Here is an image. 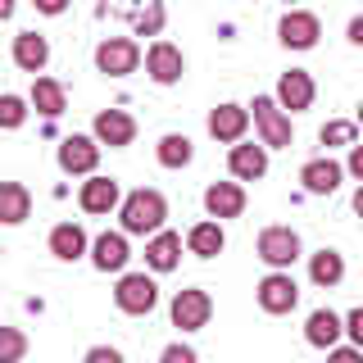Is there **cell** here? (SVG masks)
I'll return each mask as SVG.
<instances>
[{
  "mask_svg": "<svg viewBox=\"0 0 363 363\" xmlns=\"http://www.w3.org/2000/svg\"><path fill=\"white\" fill-rule=\"evenodd\" d=\"M227 168H232L236 182H259L268 173V145H250V141H236L232 155H227Z\"/></svg>",
  "mask_w": 363,
  "mask_h": 363,
  "instance_id": "e0dca14e",
  "label": "cell"
},
{
  "mask_svg": "<svg viewBox=\"0 0 363 363\" xmlns=\"http://www.w3.org/2000/svg\"><path fill=\"white\" fill-rule=\"evenodd\" d=\"M113 304H118L123 313H132V318H145L159 304L155 277H145V272H123L118 286H113Z\"/></svg>",
  "mask_w": 363,
  "mask_h": 363,
  "instance_id": "3957f363",
  "label": "cell"
},
{
  "mask_svg": "<svg viewBox=\"0 0 363 363\" xmlns=\"http://www.w3.org/2000/svg\"><path fill=\"white\" fill-rule=\"evenodd\" d=\"M295 304H300V286H295V277L286 268H272L264 281H259V309L264 313H291Z\"/></svg>",
  "mask_w": 363,
  "mask_h": 363,
  "instance_id": "8992f818",
  "label": "cell"
},
{
  "mask_svg": "<svg viewBox=\"0 0 363 363\" xmlns=\"http://www.w3.org/2000/svg\"><path fill=\"white\" fill-rule=\"evenodd\" d=\"M28 354V336L18 327H0V363H18Z\"/></svg>",
  "mask_w": 363,
  "mask_h": 363,
  "instance_id": "f546056e",
  "label": "cell"
},
{
  "mask_svg": "<svg viewBox=\"0 0 363 363\" xmlns=\"http://www.w3.org/2000/svg\"><path fill=\"white\" fill-rule=\"evenodd\" d=\"M255 113V128H259V136H264V145L268 150H281V145H291V136H295V128H291V113L277 105V96H255V105H250Z\"/></svg>",
  "mask_w": 363,
  "mask_h": 363,
  "instance_id": "7a4b0ae2",
  "label": "cell"
},
{
  "mask_svg": "<svg viewBox=\"0 0 363 363\" xmlns=\"http://www.w3.org/2000/svg\"><path fill=\"white\" fill-rule=\"evenodd\" d=\"M32 218V191L23 182H0V223L18 227Z\"/></svg>",
  "mask_w": 363,
  "mask_h": 363,
  "instance_id": "ffe728a7",
  "label": "cell"
},
{
  "mask_svg": "<svg viewBox=\"0 0 363 363\" xmlns=\"http://www.w3.org/2000/svg\"><path fill=\"white\" fill-rule=\"evenodd\" d=\"M28 105L32 100H23V96H0V132H18L32 113Z\"/></svg>",
  "mask_w": 363,
  "mask_h": 363,
  "instance_id": "83f0119b",
  "label": "cell"
},
{
  "mask_svg": "<svg viewBox=\"0 0 363 363\" xmlns=\"http://www.w3.org/2000/svg\"><path fill=\"white\" fill-rule=\"evenodd\" d=\"M145 73H150V82H159V86H173V82H182V73H186V60H182V50L173 41H155L150 50H145Z\"/></svg>",
  "mask_w": 363,
  "mask_h": 363,
  "instance_id": "8fae6325",
  "label": "cell"
},
{
  "mask_svg": "<svg viewBox=\"0 0 363 363\" xmlns=\"http://www.w3.org/2000/svg\"><path fill=\"white\" fill-rule=\"evenodd\" d=\"M277 37H281L286 50H313L318 37H323V23H318V14H309V9H291V14L277 23Z\"/></svg>",
  "mask_w": 363,
  "mask_h": 363,
  "instance_id": "9c48e42d",
  "label": "cell"
},
{
  "mask_svg": "<svg viewBox=\"0 0 363 363\" xmlns=\"http://www.w3.org/2000/svg\"><path fill=\"white\" fill-rule=\"evenodd\" d=\"M327 354L340 359V363H354V359H363V350H359V345H340V340H336V345L327 350Z\"/></svg>",
  "mask_w": 363,
  "mask_h": 363,
  "instance_id": "d590c367",
  "label": "cell"
},
{
  "mask_svg": "<svg viewBox=\"0 0 363 363\" xmlns=\"http://www.w3.org/2000/svg\"><path fill=\"white\" fill-rule=\"evenodd\" d=\"M213 318V300L204 286H186L173 295V327L177 332H200V327H209Z\"/></svg>",
  "mask_w": 363,
  "mask_h": 363,
  "instance_id": "5b68a950",
  "label": "cell"
},
{
  "mask_svg": "<svg viewBox=\"0 0 363 363\" xmlns=\"http://www.w3.org/2000/svg\"><path fill=\"white\" fill-rule=\"evenodd\" d=\"M96 164H100V141L96 136H64L60 141V168L68 177H91L96 173Z\"/></svg>",
  "mask_w": 363,
  "mask_h": 363,
  "instance_id": "ba28073f",
  "label": "cell"
},
{
  "mask_svg": "<svg viewBox=\"0 0 363 363\" xmlns=\"http://www.w3.org/2000/svg\"><path fill=\"white\" fill-rule=\"evenodd\" d=\"M204 209H209V218H241L245 213V186L241 182H213L209 191H204Z\"/></svg>",
  "mask_w": 363,
  "mask_h": 363,
  "instance_id": "4fadbf2b",
  "label": "cell"
},
{
  "mask_svg": "<svg viewBox=\"0 0 363 363\" xmlns=\"http://www.w3.org/2000/svg\"><path fill=\"white\" fill-rule=\"evenodd\" d=\"M86 359H91V363H118L123 354H118L113 345H91V350H86Z\"/></svg>",
  "mask_w": 363,
  "mask_h": 363,
  "instance_id": "836d02e7",
  "label": "cell"
},
{
  "mask_svg": "<svg viewBox=\"0 0 363 363\" xmlns=\"http://www.w3.org/2000/svg\"><path fill=\"white\" fill-rule=\"evenodd\" d=\"M159 28H164V5L150 0V9L136 18V32H141V37H159Z\"/></svg>",
  "mask_w": 363,
  "mask_h": 363,
  "instance_id": "4dcf8cb0",
  "label": "cell"
},
{
  "mask_svg": "<svg viewBox=\"0 0 363 363\" xmlns=\"http://www.w3.org/2000/svg\"><path fill=\"white\" fill-rule=\"evenodd\" d=\"M96 68L105 77H128V73L141 68V45L132 37H105L96 45Z\"/></svg>",
  "mask_w": 363,
  "mask_h": 363,
  "instance_id": "277c9868",
  "label": "cell"
},
{
  "mask_svg": "<svg viewBox=\"0 0 363 363\" xmlns=\"http://www.w3.org/2000/svg\"><path fill=\"white\" fill-rule=\"evenodd\" d=\"M14 64L23 73H41V68L50 64V41H45L41 32H18L14 37Z\"/></svg>",
  "mask_w": 363,
  "mask_h": 363,
  "instance_id": "44dd1931",
  "label": "cell"
},
{
  "mask_svg": "<svg viewBox=\"0 0 363 363\" xmlns=\"http://www.w3.org/2000/svg\"><path fill=\"white\" fill-rule=\"evenodd\" d=\"M318 141H323L327 150H336V145H354V141H359V123H350V118H332L323 132H318Z\"/></svg>",
  "mask_w": 363,
  "mask_h": 363,
  "instance_id": "f1b7e54d",
  "label": "cell"
},
{
  "mask_svg": "<svg viewBox=\"0 0 363 363\" xmlns=\"http://www.w3.org/2000/svg\"><path fill=\"white\" fill-rule=\"evenodd\" d=\"M345 336L363 350V309H350V313H345Z\"/></svg>",
  "mask_w": 363,
  "mask_h": 363,
  "instance_id": "1f68e13d",
  "label": "cell"
},
{
  "mask_svg": "<svg viewBox=\"0 0 363 363\" xmlns=\"http://www.w3.org/2000/svg\"><path fill=\"white\" fill-rule=\"evenodd\" d=\"M77 204H82L86 213H113L123 204V186L113 177H100V173H91L82 182V191H77Z\"/></svg>",
  "mask_w": 363,
  "mask_h": 363,
  "instance_id": "7c38bea8",
  "label": "cell"
},
{
  "mask_svg": "<svg viewBox=\"0 0 363 363\" xmlns=\"http://www.w3.org/2000/svg\"><path fill=\"white\" fill-rule=\"evenodd\" d=\"M340 177H345V168L336 164V159H309V164L300 168V182L309 196H332L340 186Z\"/></svg>",
  "mask_w": 363,
  "mask_h": 363,
  "instance_id": "d6986e66",
  "label": "cell"
},
{
  "mask_svg": "<svg viewBox=\"0 0 363 363\" xmlns=\"http://www.w3.org/2000/svg\"><path fill=\"white\" fill-rule=\"evenodd\" d=\"M32 5H37L41 14H50V18H55V14H64V9H68V0H32Z\"/></svg>",
  "mask_w": 363,
  "mask_h": 363,
  "instance_id": "8d00e7d4",
  "label": "cell"
},
{
  "mask_svg": "<svg viewBox=\"0 0 363 363\" xmlns=\"http://www.w3.org/2000/svg\"><path fill=\"white\" fill-rule=\"evenodd\" d=\"M164 363H196V350H191V345H168Z\"/></svg>",
  "mask_w": 363,
  "mask_h": 363,
  "instance_id": "e575fe53",
  "label": "cell"
},
{
  "mask_svg": "<svg viewBox=\"0 0 363 363\" xmlns=\"http://www.w3.org/2000/svg\"><path fill=\"white\" fill-rule=\"evenodd\" d=\"M286 5H295V0H286Z\"/></svg>",
  "mask_w": 363,
  "mask_h": 363,
  "instance_id": "b9f144b4",
  "label": "cell"
},
{
  "mask_svg": "<svg viewBox=\"0 0 363 363\" xmlns=\"http://www.w3.org/2000/svg\"><path fill=\"white\" fill-rule=\"evenodd\" d=\"M354 123H359V128H363V100H359V113H354Z\"/></svg>",
  "mask_w": 363,
  "mask_h": 363,
  "instance_id": "60d3db41",
  "label": "cell"
},
{
  "mask_svg": "<svg viewBox=\"0 0 363 363\" xmlns=\"http://www.w3.org/2000/svg\"><path fill=\"white\" fill-rule=\"evenodd\" d=\"M118 218H123V232L128 236H155L168 218V200L159 196V191L141 186V191H132V196H123Z\"/></svg>",
  "mask_w": 363,
  "mask_h": 363,
  "instance_id": "6da1fadb",
  "label": "cell"
},
{
  "mask_svg": "<svg viewBox=\"0 0 363 363\" xmlns=\"http://www.w3.org/2000/svg\"><path fill=\"white\" fill-rule=\"evenodd\" d=\"M159 164L164 168H186L191 159H196V145H191V136H182V132H168V136H159Z\"/></svg>",
  "mask_w": 363,
  "mask_h": 363,
  "instance_id": "4316f807",
  "label": "cell"
},
{
  "mask_svg": "<svg viewBox=\"0 0 363 363\" xmlns=\"http://www.w3.org/2000/svg\"><path fill=\"white\" fill-rule=\"evenodd\" d=\"M354 213L363 218V182H359V191H354Z\"/></svg>",
  "mask_w": 363,
  "mask_h": 363,
  "instance_id": "ab89813d",
  "label": "cell"
},
{
  "mask_svg": "<svg viewBox=\"0 0 363 363\" xmlns=\"http://www.w3.org/2000/svg\"><path fill=\"white\" fill-rule=\"evenodd\" d=\"M223 245H227V236H223V223H218V218L196 223V227L186 232V250H191L196 259H218Z\"/></svg>",
  "mask_w": 363,
  "mask_h": 363,
  "instance_id": "603a6c76",
  "label": "cell"
},
{
  "mask_svg": "<svg viewBox=\"0 0 363 363\" xmlns=\"http://www.w3.org/2000/svg\"><path fill=\"white\" fill-rule=\"evenodd\" d=\"M5 18H14V0H0V23Z\"/></svg>",
  "mask_w": 363,
  "mask_h": 363,
  "instance_id": "f35d334b",
  "label": "cell"
},
{
  "mask_svg": "<svg viewBox=\"0 0 363 363\" xmlns=\"http://www.w3.org/2000/svg\"><path fill=\"white\" fill-rule=\"evenodd\" d=\"M345 173L363 182V141H354V145H350V159H345Z\"/></svg>",
  "mask_w": 363,
  "mask_h": 363,
  "instance_id": "d6a6232c",
  "label": "cell"
},
{
  "mask_svg": "<svg viewBox=\"0 0 363 363\" xmlns=\"http://www.w3.org/2000/svg\"><path fill=\"white\" fill-rule=\"evenodd\" d=\"M340 277H345V259H340V250H318L309 255V281L323 291L340 286Z\"/></svg>",
  "mask_w": 363,
  "mask_h": 363,
  "instance_id": "d4e9b609",
  "label": "cell"
},
{
  "mask_svg": "<svg viewBox=\"0 0 363 363\" xmlns=\"http://www.w3.org/2000/svg\"><path fill=\"white\" fill-rule=\"evenodd\" d=\"M128 259H132L128 232H105V236H96V245H91V264H96V272H123Z\"/></svg>",
  "mask_w": 363,
  "mask_h": 363,
  "instance_id": "9a60e30c",
  "label": "cell"
},
{
  "mask_svg": "<svg viewBox=\"0 0 363 363\" xmlns=\"http://www.w3.org/2000/svg\"><path fill=\"white\" fill-rule=\"evenodd\" d=\"M259 259L268 268H291L300 259V232L295 227H264L259 232Z\"/></svg>",
  "mask_w": 363,
  "mask_h": 363,
  "instance_id": "52a82bcc",
  "label": "cell"
},
{
  "mask_svg": "<svg viewBox=\"0 0 363 363\" xmlns=\"http://www.w3.org/2000/svg\"><path fill=\"white\" fill-rule=\"evenodd\" d=\"M91 136H96L100 145H109V150H123V145L136 141V118L123 109H100L96 123H91Z\"/></svg>",
  "mask_w": 363,
  "mask_h": 363,
  "instance_id": "30bf717a",
  "label": "cell"
},
{
  "mask_svg": "<svg viewBox=\"0 0 363 363\" xmlns=\"http://www.w3.org/2000/svg\"><path fill=\"white\" fill-rule=\"evenodd\" d=\"M345 37L354 41V45H363V14L359 18H350V28H345Z\"/></svg>",
  "mask_w": 363,
  "mask_h": 363,
  "instance_id": "74e56055",
  "label": "cell"
},
{
  "mask_svg": "<svg viewBox=\"0 0 363 363\" xmlns=\"http://www.w3.org/2000/svg\"><path fill=\"white\" fill-rule=\"evenodd\" d=\"M340 336H345V318L332 313V309H313L309 323H304V340H309L313 350H332Z\"/></svg>",
  "mask_w": 363,
  "mask_h": 363,
  "instance_id": "ac0fdd59",
  "label": "cell"
},
{
  "mask_svg": "<svg viewBox=\"0 0 363 363\" xmlns=\"http://www.w3.org/2000/svg\"><path fill=\"white\" fill-rule=\"evenodd\" d=\"M245 128H250V109L245 105H213L209 109V136L213 141L236 145L245 136Z\"/></svg>",
  "mask_w": 363,
  "mask_h": 363,
  "instance_id": "5bb4252c",
  "label": "cell"
},
{
  "mask_svg": "<svg viewBox=\"0 0 363 363\" xmlns=\"http://www.w3.org/2000/svg\"><path fill=\"white\" fill-rule=\"evenodd\" d=\"M28 100L37 105V113H45V118H60V113L68 109V96H64V86L55 82V77H37Z\"/></svg>",
  "mask_w": 363,
  "mask_h": 363,
  "instance_id": "484cf974",
  "label": "cell"
},
{
  "mask_svg": "<svg viewBox=\"0 0 363 363\" xmlns=\"http://www.w3.org/2000/svg\"><path fill=\"white\" fill-rule=\"evenodd\" d=\"M277 105L286 113H304L313 105V77L304 73V68H291V73H281L277 82Z\"/></svg>",
  "mask_w": 363,
  "mask_h": 363,
  "instance_id": "2e32d148",
  "label": "cell"
},
{
  "mask_svg": "<svg viewBox=\"0 0 363 363\" xmlns=\"http://www.w3.org/2000/svg\"><path fill=\"white\" fill-rule=\"evenodd\" d=\"M177 259H182V236L159 227L150 241H145V264H150L155 272H173V268H177Z\"/></svg>",
  "mask_w": 363,
  "mask_h": 363,
  "instance_id": "7402d4cb",
  "label": "cell"
},
{
  "mask_svg": "<svg viewBox=\"0 0 363 363\" xmlns=\"http://www.w3.org/2000/svg\"><path fill=\"white\" fill-rule=\"evenodd\" d=\"M50 255H55V259H64V264L82 259V255H86V232H82L77 223H60V227H50Z\"/></svg>",
  "mask_w": 363,
  "mask_h": 363,
  "instance_id": "cb8c5ba5",
  "label": "cell"
},
{
  "mask_svg": "<svg viewBox=\"0 0 363 363\" xmlns=\"http://www.w3.org/2000/svg\"><path fill=\"white\" fill-rule=\"evenodd\" d=\"M0 255H5V250H0Z\"/></svg>",
  "mask_w": 363,
  "mask_h": 363,
  "instance_id": "7bdbcfd3",
  "label": "cell"
}]
</instances>
